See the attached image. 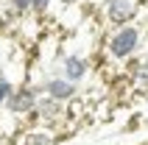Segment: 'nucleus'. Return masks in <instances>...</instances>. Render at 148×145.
<instances>
[{"mask_svg":"<svg viewBox=\"0 0 148 145\" xmlns=\"http://www.w3.org/2000/svg\"><path fill=\"white\" fill-rule=\"evenodd\" d=\"M145 39H148V23H129V25H120V28H112L103 39V53L106 59L112 62H120L126 64L129 59H134L145 48Z\"/></svg>","mask_w":148,"mask_h":145,"instance_id":"obj_1","label":"nucleus"},{"mask_svg":"<svg viewBox=\"0 0 148 145\" xmlns=\"http://www.w3.org/2000/svg\"><path fill=\"white\" fill-rule=\"evenodd\" d=\"M36 101H39V87L34 84V81H23V84H17L14 92L8 95L6 101V114L8 117H14V120H25V117H31L34 109H36Z\"/></svg>","mask_w":148,"mask_h":145,"instance_id":"obj_2","label":"nucleus"},{"mask_svg":"<svg viewBox=\"0 0 148 145\" xmlns=\"http://www.w3.org/2000/svg\"><path fill=\"white\" fill-rule=\"evenodd\" d=\"M143 11V0H103L101 3V14H103V23L106 25H129L137 23V17Z\"/></svg>","mask_w":148,"mask_h":145,"instance_id":"obj_3","label":"nucleus"},{"mask_svg":"<svg viewBox=\"0 0 148 145\" xmlns=\"http://www.w3.org/2000/svg\"><path fill=\"white\" fill-rule=\"evenodd\" d=\"M53 72H59L64 81H70V84L78 87V84L92 72V62L84 56V53L70 50V53H62V56H59V64L53 67Z\"/></svg>","mask_w":148,"mask_h":145,"instance_id":"obj_4","label":"nucleus"},{"mask_svg":"<svg viewBox=\"0 0 148 145\" xmlns=\"http://www.w3.org/2000/svg\"><path fill=\"white\" fill-rule=\"evenodd\" d=\"M39 87V95H45V98H50V101H59V103H70L73 98H78L81 92H78V87L75 84H70V81H64L59 72H53L50 70L48 75H42V81L36 84Z\"/></svg>","mask_w":148,"mask_h":145,"instance_id":"obj_5","label":"nucleus"},{"mask_svg":"<svg viewBox=\"0 0 148 145\" xmlns=\"http://www.w3.org/2000/svg\"><path fill=\"white\" fill-rule=\"evenodd\" d=\"M31 117H34L36 123H42L45 129H53V126H62V123L67 120V106L59 103V101H50V98L39 95L36 109H34Z\"/></svg>","mask_w":148,"mask_h":145,"instance_id":"obj_6","label":"nucleus"},{"mask_svg":"<svg viewBox=\"0 0 148 145\" xmlns=\"http://www.w3.org/2000/svg\"><path fill=\"white\" fill-rule=\"evenodd\" d=\"M126 78L132 84H140V87L148 84V53L145 50H140L134 59L126 62Z\"/></svg>","mask_w":148,"mask_h":145,"instance_id":"obj_7","label":"nucleus"},{"mask_svg":"<svg viewBox=\"0 0 148 145\" xmlns=\"http://www.w3.org/2000/svg\"><path fill=\"white\" fill-rule=\"evenodd\" d=\"M17 142L14 145H53L56 142V134L50 129H36V131H20V134H14Z\"/></svg>","mask_w":148,"mask_h":145,"instance_id":"obj_8","label":"nucleus"},{"mask_svg":"<svg viewBox=\"0 0 148 145\" xmlns=\"http://www.w3.org/2000/svg\"><path fill=\"white\" fill-rule=\"evenodd\" d=\"M8 8L17 17H25V14H31V0H8Z\"/></svg>","mask_w":148,"mask_h":145,"instance_id":"obj_9","label":"nucleus"},{"mask_svg":"<svg viewBox=\"0 0 148 145\" xmlns=\"http://www.w3.org/2000/svg\"><path fill=\"white\" fill-rule=\"evenodd\" d=\"M53 6V0H31V14L34 17H45Z\"/></svg>","mask_w":148,"mask_h":145,"instance_id":"obj_10","label":"nucleus"},{"mask_svg":"<svg viewBox=\"0 0 148 145\" xmlns=\"http://www.w3.org/2000/svg\"><path fill=\"white\" fill-rule=\"evenodd\" d=\"M143 98H145V103H148V84L143 87Z\"/></svg>","mask_w":148,"mask_h":145,"instance_id":"obj_11","label":"nucleus"}]
</instances>
